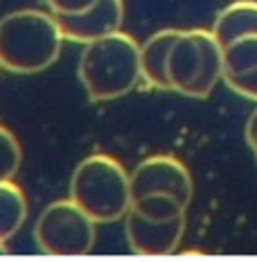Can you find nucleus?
I'll return each mask as SVG.
<instances>
[{
	"mask_svg": "<svg viewBox=\"0 0 257 262\" xmlns=\"http://www.w3.org/2000/svg\"><path fill=\"white\" fill-rule=\"evenodd\" d=\"M77 73L90 102L118 100L142 81L140 43L122 30L86 43Z\"/></svg>",
	"mask_w": 257,
	"mask_h": 262,
	"instance_id": "nucleus-2",
	"label": "nucleus"
},
{
	"mask_svg": "<svg viewBox=\"0 0 257 262\" xmlns=\"http://www.w3.org/2000/svg\"><path fill=\"white\" fill-rule=\"evenodd\" d=\"M180 34L176 27L158 30L140 46V75L147 86L156 91H172L167 77V57L174 41Z\"/></svg>",
	"mask_w": 257,
	"mask_h": 262,
	"instance_id": "nucleus-9",
	"label": "nucleus"
},
{
	"mask_svg": "<svg viewBox=\"0 0 257 262\" xmlns=\"http://www.w3.org/2000/svg\"><path fill=\"white\" fill-rule=\"evenodd\" d=\"M23 161L18 138L5 124H0V181H9L16 177Z\"/></svg>",
	"mask_w": 257,
	"mask_h": 262,
	"instance_id": "nucleus-13",
	"label": "nucleus"
},
{
	"mask_svg": "<svg viewBox=\"0 0 257 262\" xmlns=\"http://www.w3.org/2000/svg\"><path fill=\"white\" fill-rule=\"evenodd\" d=\"M45 3L54 16H70L86 12L95 0H45Z\"/></svg>",
	"mask_w": 257,
	"mask_h": 262,
	"instance_id": "nucleus-15",
	"label": "nucleus"
},
{
	"mask_svg": "<svg viewBox=\"0 0 257 262\" xmlns=\"http://www.w3.org/2000/svg\"><path fill=\"white\" fill-rule=\"evenodd\" d=\"M172 91L185 97L205 100L223 77V48L212 30H180L167 57Z\"/></svg>",
	"mask_w": 257,
	"mask_h": 262,
	"instance_id": "nucleus-5",
	"label": "nucleus"
},
{
	"mask_svg": "<svg viewBox=\"0 0 257 262\" xmlns=\"http://www.w3.org/2000/svg\"><path fill=\"white\" fill-rule=\"evenodd\" d=\"M257 68V34H246L223 48V77H239Z\"/></svg>",
	"mask_w": 257,
	"mask_h": 262,
	"instance_id": "nucleus-12",
	"label": "nucleus"
},
{
	"mask_svg": "<svg viewBox=\"0 0 257 262\" xmlns=\"http://www.w3.org/2000/svg\"><path fill=\"white\" fill-rule=\"evenodd\" d=\"M27 217V199L12 179L0 181V244H7L23 228Z\"/></svg>",
	"mask_w": 257,
	"mask_h": 262,
	"instance_id": "nucleus-11",
	"label": "nucleus"
},
{
	"mask_svg": "<svg viewBox=\"0 0 257 262\" xmlns=\"http://www.w3.org/2000/svg\"><path fill=\"white\" fill-rule=\"evenodd\" d=\"M212 34L221 48L239 36L257 34V0H235L223 7L212 25Z\"/></svg>",
	"mask_w": 257,
	"mask_h": 262,
	"instance_id": "nucleus-10",
	"label": "nucleus"
},
{
	"mask_svg": "<svg viewBox=\"0 0 257 262\" xmlns=\"http://www.w3.org/2000/svg\"><path fill=\"white\" fill-rule=\"evenodd\" d=\"M63 41L52 12H12L0 18V68L16 75L43 73L59 59Z\"/></svg>",
	"mask_w": 257,
	"mask_h": 262,
	"instance_id": "nucleus-1",
	"label": "nucleus"
},
{
	"mask_svg": "<svg viewBox=\"0 0 257 262\" xmlns=\"http://www.w3.org/2000/svg\"><path fill=\"white\" fill-rule=\"evenodd\" d=\"M223 84H226L232 93H237V95L246 97V100L257 102V68L250 70V73L239 75V77H228V79H223Z\"/></svg>",
	"mask_w": 257,
	"mask_h": 262,
	"instance_id": "nucleus-14",
	"label": "nucleus"
},
{
	"mask_svg": "<svg viewBox=\"0 0 257 262\" xmlns=\"http://www.w3.org/2000/svg\"><path fill=\"white\" fill-rule=\"evenodd\" d=\"M255 161H257V156H255Z\"/></svg>",
	"mask_w": 257,
	"mask_h": 262,
	"instance_id": "nucleus-18",
	"label": "nucleus"
},
{
	"mask_svg": "<svg viewBox=\"0 0 257 262\" xmlns=\"http://www.w3.org/2000/svg\"><path fill=\"white\" fill-rule=\"evenodd\" d=\"M246 143L250 145L253 154L257 156V129H253V131H248V134H246Z\"/></svg>",
	"mask_w": 257,
	"mask_h": 262,
	"instance_id": "nucleus-16",
	"label": "nucleus"
},
{
	"mask_svg": "<svg viewBox=\"0 0 257 262\" xmlns=\"http://www.w3.org/2000/svg\"><path fill=\"white\" fill-rule=\"evenodd\" d=\"M131 201L145 194H172L190 206L194 194V181L188 165L176 156L156 154L135 165L129 174Z\"/></svg>",
	"mask_w": 257,
	"mask_h": 262,
	"instance_id": "nucleus-7",
	"label": "nucleus"
},
{
	"mask_svg": "<svg viewBox=\"0 0 257 262\" xmlns=\"http://www.w3.org/2000/svg\"><path fill=\"white\" fill-rule=\"evenodd\" d=\"M34 242L45 255H86L95 247V222L73 199H59L39 215Z\"/></svg>",
	"mask_w": 257,
	"mask_h": 262,
	"instance_id": "nucleus-6",
	"label": "nucleus"
},
{
	"mask_svg": "<svg viewBox=\"0 0 257 262\" xmlns=\"http://www.w3.org/2000/svg\"><path fill=\"white\" fill-rule=\"evenodd\" d=\"M70 199L95 224L124 220L131 208L129 172L108 154L86 156L70 179Z\"/></svg>",
	"mask_w": 257,
	"mask_h": 262,
	"instance_id": "nucleus-3",
	"label": "nucleus"
},
{
	"mask_svg": "<svg viewBox=\"0 0 257 262\" xmlns=\"http://www.w3.org/2000/svg\"><path fill=\"white\" fill-rule=\"evenodd\" d=\"M7 253V247H5V244H0V255H5Z\"/></svg>",
	"mask_w": 257,
	"mask_h": 262,
	"instance_id": "nucleus-17",
	"label": "nucleus"
},
{
	"mask_svg": "<svg viewBox=\"0 0 257 262\" xmlns=\"http://www.w3.org/2000/svg\"><path fill=\"white\" fill-rule=\"evenodd\" d=\"M188 226V206L172 194H145L131 201L124 215V233L133 253H176Z\"/></svg>",
	"mask_w": 257,
	"mask_h": 262,
	"instance_id": "nucleus-4",
	"label": "nucleus"
},
{
	"mask_svg": "<svg viewBox=\"0 0 257 262\" xmlns=\"http://www.w3.org/2000/svg\"><path fill=\"white\" fill-rule=\"evenodd\" d=\"M124 20V0H95L86 12L57 16L63 39L75 43H90L118 32Z\"/></svg>",
	"mask_w": 257,
	"mask_h": 262,
	"instance_id": "nucleus-8",
	"label": "nucleus"
}]
</instances>
